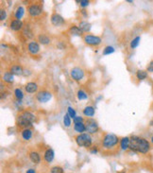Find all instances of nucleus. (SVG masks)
Instances as JSON below:
<instances>
[{"label":"nucleus","instance_id":"f257e3e1","mask_svg":"<svg viewBox=\"0 0 153 173\" xmlns=\"http://www.w3.org/2000/svg\"><path fill=\"white\" fill-rule=\"evenodd\" d=\"M129 149L134 152L141 153V154H146L151 149V145L148 140L144 137L138 135H132L129 137Z\"/></svg>","mask_w":153,"mask_h":173},{"label":"nucleus","instance_id":"f03ea898","mask_svg":"<svg viewBox=\"0 0 153 173\" xmlns=\"http://www.w3.org/2000/svg\"><path fill=\"white\" fill-rule=\"evenodd\" d=\"M36 117L33 113L30 111H23L18 114L16 118V125L19 128L24 129H30L32 127L33 122L35 121Z\"/></svg>","mask_w":153,"mask_h":173},{"label":"nucleus","instance_id":"7ed1b4c3","mask_svg":"<svg viewBox=\"0 0 153 173\" xmlns=\"http://www.w3.org/2000/svg\"><path fill=\"white\" fill-rule=\"evenodd\" d=\"M120 144V139L113 133H105L103 135L101 141V148L104 151L112 152L114 149H116Z\"/></svg>","mask_w":153,"mask_h":173},{"label":"nucleus","instance_id":"20e7f679","mask_svg":"<svg viewBox=\"0 0 153 173\" xmlns=\"http://www.w3.org/2000/svg\"><path fill=\"white\" fill-rule=\"evenodd\" d=\"M75 141L81 148H91L93 144V138L89 133H81L75 136Z\"/></svg>","mask_w":153,"mask_h":173},{"label":"nucleus","instance_id":"39448f33","mask_svg":"<svg viewBox=\"0 0 153 173\" xmlns=\"http://www.w3.org/2000/svg\"><path fill=\"white\" fill-rule=\"evenodd\" d=\"M83 41L86 45L92 47H98L102 43V39L99 36H95L92 34H85L83 36Z\"/></svg>","mask_w":153,"mask_h":173},{"label":"nucleus","instance_id":"423d86ee","mask_svg":"<svg viewBox=\"0 0 153 173\" xmlns=\"http://www.w3.org/2000/svg\"><path fill=\"white\" fill-rule=\"evenodd\" d=\"M70 76H71V78L76 81V82H81L83 78H84V76H85V72L82 68L81 67H78V66H76V67H73L70 71Z\"/></svg>","mask_w":153,"mask_h":173},{"label":"nucleus","instance_id":"0eeeda50","mask_svg":"<svg viewBox=\"0 0 153 173\" xmlns=\"http://www.w3.org/2000/svg\"><path fill=\"white\" fill-rule=\"evenodd\" d=\"M28 12L31 17H37L43 13V7L38 3H32L28 7Z\"/></svg>","mask_w":153,"mask_h":173},{"label":"nucleus","instance_id":"6e6552de","mask_svg":"<svg viewBox=\"0 0 153 173\" xmlns=\"http://www.w3.org/2000/svg\"><path fill=\"white\" fill-rule=\"evenodd\" d=\"M86 125V131H88L89 134H94L99 131V126L98 122L93 118H88L85 122Z\"/></svg>","mask_w":153,"mask_h":173},{"label":"nucleus","instance_id":"1a4fd4ad","mask_svg":"<svg viewBox=\"0 0 153 173\" xmlns=\"http://www.w3.org/2000/svg\"><path fill=\"white\" fill-rule=\"evenodd\" d=\"M51 99H52V94L47 90H42L40 92H38L36 95V100L41 103H46L49 101Z\"/></svg>","mask_w":153,"mask_h":173},{"label":"nucleus","instance_id":"9d476101","mask_svg":"<svg viewBox=\"0 0 153 173\" xmlns=\"http://www.w3.org/2000/svg\"><path fill=\"white\" fill-rule=\"evenodd\" d=\"M50 21H51V24L55 27H62L65 24V20L63 19V17L57 12L52 13L50 17Z\"/></svg>","mask_w":153,"mask_h":173},{"label":"nucleus","instance_id":"9b49d317","mask_svg":"<svg viewBox=\"0 0 153 173\" xmlns=\"http://www.w3.org/2000/svg\"><path fill=\"white\" fill-rule=\"evenodd\" d=\"M40 45L36 41H31L28 44V50L31 55H37L40 52Z\"/></svg>","mask_w":153,"mask_h":173},{"label":"nucleus","instance_id":"f8f14e48","mask_svg":"<svg viewBox=\"0 0 153 173\" xmlns=\"http://www.w3.org/2000/svg\"><path fill=\"white\" fill-rule=\"evenodd\" d=\"M28 157L30 159V161L33 164H35V165H39L41 163V161H42L40 153L38 152L37 150H30L28 152Z\"/></svg>","mask_w":153,"mask_h":173},{"label":"nucleus","instance_id":"ddd939ff","mask_svg":"<svg viewBox=\"0 0 153 173\" xmlns=\"http://www.w3.org/2000/svg\"><path fill=\"white\" fill-rule=\"evenodd\" d=\"M23 22L21 20H17V19H13L10 22V29L12 31H19L23 29Z\"/></svg>","mask_w":153,"mask_h":173},{"label":"nucleus","instance_id":"4468645a","mask_svg":"<svg viewBox=\"0 0 153 173\" xmlns=\"http://www.w3.org/2000/svg\"><path fill=\"white\" fill-rule=\"evenodd\" d=\"M54 157H55V152L54 150L51 149V148H47L46 149V151L44 152V160L47 163V164H50L53 160H54Z\"/></svg>","mask_w":153,"mask_h":173},{"label":"nucleus","instance_id":"2eb2a0df","mask_svg":"<svg viewBox=\"0 0 153 173\" xmlns=\"http://www.w3.org/2000/svg\"><path fill=\"white\" fill-rule=\"evenodd\" d=\"M38 84L34 82H28L26 85H25V91L28 93V94H33V93H36L38 91Z\"/></svg>","mask_w":153,"mask_h":173},{"label":"nucleus","instance_id":"dca6fc26","mask_svg":"<svg viewBox=\"0 0 153 173\" xmlns=\"http://www.w3.org/2000/svg\"><path fill=\"white\" fill-rule=\"evenodd\" d=\"M10 72L14 75V76H22L23 73H24V69L21 65L19 64H14V65H11V68H10Z\"/></svg>","mask_w":153,"mask_h":173},{"label":"nucleus","instance_id":"f3484780","mask_svg":"<svg viewBox=\"0 0 153 173\" xmlns=\"http://www.w3.org/2000/svg\"><path fill=\"white\" fill-rule=\"evenodd\" d=\"M37 40H38V42H39L40 44H42V45H44V46H47V45H49V44L51 43L50 37L47 36L46 34H44V33L38 35Z\"/></svg>","mask_w":153,"mask_h":173},{"label":"nucleus","instance_id":"a211bd4d","mask_svg":"<svg viewBox=\"0 0 153 173\" xmlns=\"http://www.w3.org/2000/svg\"><path fill=\"white\" fill-rule=\"evenodd\" d=\"M21 136L23 138V140L25 141H29L32 136H33V131L31 129H24L21 131Z\"/></svg>","mask_w":153,"mask_h":173},{"label":"nucleus","instance_id":"6ab92c4d","mask_svg":"<svg viewBox=\"0 0 153 173\" xmlns=\"http://www.w3.org/2000/svg\"><path fill=\"white\" fill-rule=\"evenodd\" d=\"M82 113H83V114L85 115V117H87V118H92L94 117V113H95V109H94V106L89 105V106H86V107L83 109Z\"/></svg>","mask_w":153,"mask_h":173},{"label":"nucleus","instance_id":"aec40b11","mask_svg":"<svg viewBox=\"0 0 153 173\" xmlns=\"http://www.w3.org/2000/svg\"><path fill=\"white\" fill-rule=\"evenodd\" d=\"M68 32L73 36H82V34H83V32L79 28V26H76V25L71 26L68 29Z\"/></svg>","mask_w":153,"mask_h":173},{"label":"nucleus","instance_id":"412c9836","mask_svg":"<svg viewBox=\"0 0 153 173\" xmlns=\"http://www.w3.org/2000/svg\"><path fill=\"white\" fill-rule=\"evenodd\" d=\"M74 131L76 132H78L79 134L84 133V131H86V125H85V123H83V122L74 123Z\"/></svg>","mask_w":153,"mask_h":173},{"label":"nucleus","instance_id":"4be33fe9","mask_svg":"<svg viewBox=\"0 0 153 173\" xmlns=\"http://www.w3.org/2000/svg\"><path fill=\"white\" fill-rule=\"evenodd\" d=\"M129 142H130V139L128 136L121 138L120 139V149L122 150H128L129 149Z\"/></svg>","mask_w":153,"mask_h":173},{"label":"nucleus","instance_id":"5701e85b","mask_svg":"<svg viewBox=\"0 0 153 173\" xmlns=\"http://www.w3.org/2000/svg\"><path fill=\"white\" fill-rule=\"evenodd\" d=\"M79 28L81 29L82 32H89L92 29V25L88 21H81L79 24Z\"/></svg>","mask_w":153,"mask_h":173},{"label":"nucleus","instance_id":"b1692460","mask_svg":"<svg viewBox=\"0 0 153 173\" xmlns=\"http://www.w3.org/2000/svg\"><path fill=\"white\" fill-rule=\"evenodd\" d=\"M2 81L7 83H12L14 82V75L11 72H5L2 76Z\"/></svg>","mask_w":153,"mask_h":173},{"label":"nucleus","instance_id":"393cba45","mask_svg":"<svg viewBox=\"0 0 153 173\" xmlns=\"http://www.w3.org/2000/svg\"><path fill=\"white\" fill-rule=\"evenodd\" d=\"M25 14V9L24 7L22 6H19L16 10H15V12H14V17L17 20H21V18H23Z\"/></svg>","mask_w":153,"mask_h":173},{"label":"nucleus","instance_id":"a878e982","mask_svg":"<svg viewBox=\"0 0 153 173\" xmlns=\"http://www.w3.org/2000/svg\"><path fill=\"white\" fill-rule=\"evenodd\" d=\"M148 77V72L146 70H137L136 78L138 81H144Z\"/></svg>","mask_w":153,"mask_h":173},{"label":"nucleus","instance_id":"bb28decb","mask_svg":"<svg viewBox=\"0 0 153 173\" xmlns=\"http://www.w3.org/2000/svg\"><path fill=\"white\" fill-rule=\"evenodd\" d=\"M14 97H15V99H16L17 100H21V101H22V100H23L24 97H25V94H24L23 90L20 89V88H16V89L14 90Z\"/></svg>","mask_w":153,"mask_h":173},{"label":"nucleus","instance_id":"cd10ccee","mask_svg":"<svg viewBox=\"0 0 153 173\" xmlns=\"http://www.w3.org/2000/svg\"><path fill=\"white\" fill-rule=\"evenodd\" d=\"M140 41H141V37H140V36H136V37L133 38V39L130 41V44H129L130 48H131V49H135V48L139 46Z\"/></svg>","mask_w":153,"mask_h":173},{"label":"nucleus","instance_id":"c85d7f7f","mask_svg":"<svg viewBox=\"0 0 153 173\" xmlns=\"http://www.w3.org/2000/svg\"><path fill=\"white\" fill-rule=\"evenodd\" d=\"M76 97H78V100H86L88 99V95L86 94V92L82 89H80L78 92H76Z\"/></svg>","mask_w":153,"mask_h":173},{"label":"nucleus","instance_id":"c756f323","mask_svg":"<svg viewBox=\"0 0 153 173\" xmlns=\"http://www.w3.org/2000/svg\"><path fill=\"white\" fill-rule=\"evenodd\" d=\"M114 51H116V49L113 48V47H111V46H107V47L103 49L102 54H103L104 56H106V55H111V54H112Z\"/></svg>","mask_w":153,"mask_h":173},{"label":"nucleus","instance_id":"7c9ffc66","mask_svg":"<svg viewBox=\"0 0 153 173\" xmlns=\"http://www.w3.org/2000/svg\"><path fill=\"white\" fill-rule=\"evenodd\" d=\"M50 173H64V170L61 166H54L50 168Z\"/></svg>","mask_w":153,"mask_h":173},{"label":"nucleus","instance_id":"2f4dec72","mask_svg":"<svg viewBox=\"0 0 153 173\" xmlns=\"http://www.w3.org/2000/svg\"><path fill=\"white\" fill-rule=\"evenodd\" d=\"M71 118L69 117V114L68 113H65L64 114V117H63V125L64 127L66 128H69L71 126Z\"/></svg>","mask_w":153,"mask_h":173},{"label":"nucleus","instance_id":"473e14b6","mask_svg":"<svg viewBox=\"0 0 153 173\" xmlns=\"http://www.w3.org/2000/svg\"><path fill=\"white\" fill-rule=\"evenodd\" d=\"M67 113L69 114V117H70L71 118H73V119L76 117V113L75 109H74L73 107H71V106H69V107L67 108Z\"/></svg>","mask_w":153,"mask_h":173},{"label":"nucleus","instance_id":"72a5a7b5","mask_svg":"<svg viewBox=\"0 0 153 173\" xmlns=\"http://www.w3.org/2000/svg\"><path fill=\"white\" fill-rule=\"evenodd\" d=\"M79 3H80V5H81V8H86V7H88L89 5H90V1L89 0H81V1H78Z\"/></svg>","mask_w":153,"mask_h":173},{"label":"nucleus","instance_id":"f704fd0d","mask_svg":"<svg viewBox=\"0 0 153 173\" xmlns=\"http://www.w3.org/2000/svg\"><path fill=\"white\" fill-rule=\"evenodd\" d=\"M6 18H7V12L4 9H1V11H0V19H1V21H4Z\"/></svg>","mask_w":153,"mask_h":173},{"label":"nucleus","instance_id":"c9c22d12","mask_svg":"<svg viewBox=\"0 0 153 173\" xmlns=\"http://www.w3.org/2000/svg\"><path fill=\"white\" fill-rule=\"evenodd\" d=\"M146 71L148 73H153V60L149 62V64L146 66Z\"/></svg>","mask_w":153,"mask_h":173},{"label":"nucleus","instance_id":"e433bc0d","mask_svg":"<svg viewBox=\"0 0 153 173\" xmlns=\"http://www.w3.org/2000/svg\"><path fill=\"white\" fill-rule=\"evenodd\" d=\"M73 122H74V123H81V122H83V118L78 117V115H76V117L73 119Z\"/></svg>","mask_w":153,"mask_h":173},{"label":"nucleus","instance_id":"4c0bfd02","mask_svg":"<svg viewBox=\"0 0 153 173\" xmlns=\"http://www.w3.org/2000/svg\"><path fill=\"white\" fill-rule=\"evenodd\" d=\"M90 152L92 153V154H97V153L98 152V148H95V147H94L93 149H90Z\"/></svg>","mask_w":153,"mask_h":173},{"label":"nucleus","instance_id":"58836bf2","mask_svg":"<svg viewBox=\"0 0 153 173\" xmlns=\"http://www.w3.org/2000/svg\"><path fill=\"white\" fill-rule=\"evenodd\" d=\"M57 47L60 48V49H64L66 47V46L64 44H63V43H59L58 45H57Z\"/></svg>","mask_w":153,"mask_h":173},{"label":"nucleus","instance_id":"ea45409f","mask_svg":"<svg viewBox=\"0 0 153 173\" xmlns=\"http://www.w3.org/2000/svg\"><path fill=\"white\" fill-rule=\"evenodd\" d=\"M31 74V71L30 70H27V69H24V73H23V76L27 77V76H29Z\"/></svg>","mask_w":153,"mask_h":173},{"label":"nucleus","instance_id":"a19ab883","mask_svg":"<svg viewBox=\"0 0 153 173\" xmlns=\"http://www.w3.org/2000/svg\"><path fill=\"white\" fill-rule=\"evenodd\" d=\"M81 11V14H82L84 17H87V15H88V14H87V11H86V10H85V9H82Z\"/></svg>","mask_w":153,"mask_h":173},{"label":"nucleus","instance_id":"79ce46f5","mask_svg":"<svg viewBox=\"0 0 153 173\" xmlns=\"http://www.w3.org/2000/svg\"><path fill=\"white\" fill-rule=\"evenodd\" d=\"M26 173H36V170H35L34 168H29V169L27 170Z\"/></svg>","mask_w":153,"mask_h":173},{"label":"nucleus","instance_id":"37998d69","mask_svg":"<svg viewBox=\"0 0 153 173\" xmlns=\"http://www.w3.org/2000/svg\"><path fill=\"white\" fill-rule=\"evenodd\" d=\"M127 2H129V3H130V4H132V3H133L132 0H127Z\"/></svg>","mask_w":153,"mask_h":173},{"label":"nucleus","instance_id":"c03bdc74","mask_svg":"<svg viewBox=\"0 0 153 173\" xmlns=\"http://www.w3.org/2000/svg\"><path fill=\"white\" fill-rule=\"evenodd\" d=\"M149 125H150V126H152V127H153V120H151V121H150V122H149Z\"/></svg>","mask_w":153,"mask_h":173},{"label":"nucleus","instance_id":"a18cd8bd","mask_svg":"<svg viewBox=\"0 0 153 173\" xmlns=\"http://www.w3.org/2000/svg\"><path fill=\"white\" fill-rule=\"evenodd\" d=\"M150 142L153 144V136H151V138H150Z\"/></svg>","mask_w":153,"mask_h":173},{"label":"nucleus","instance_id":"49530a36","mask_svg":"<svg viewBox=\"0 0 153 173\" xmlns=\"http://www.w3.org/2000/svg\"><path fill=\"white\" fill-rule=\"evenodd\" d=\"M117 173H126L125 171H117Z\"/></svg>","mask_w":153,"mask_h":173},{"label":"nucleus","instance_id":"de8ad7c7","mask_svg":"<svg viewBox=\"0 0 153 173\" xmlns=\"http://www.w3.org/2000/svg\"><path fill=\"white\" fill-rule=\"evenodd\" d=\"M11 173H15V172H11Z\"/></svg>","mask_w":153,"mask_h":173}]
</instances>
